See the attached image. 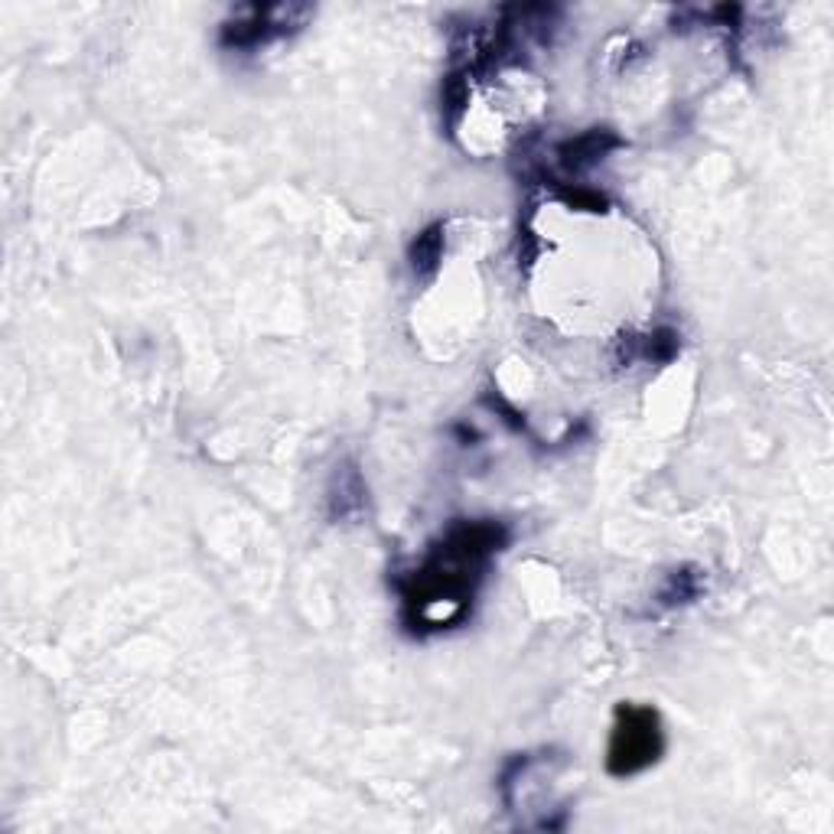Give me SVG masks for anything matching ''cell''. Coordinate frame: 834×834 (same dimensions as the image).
Here are the masks:
<instances>
[{
	"label": "cell",
	"mask_w": 834,
	"mask_h": 834,
	"mask_svg": "<svg viewBox=\"0 0 834 834\" xmlns=\"http://www.w3.org/2000/svg\"><path fill=\"white\" fill-rule=\"evenodd\" d=\"M662 746H665V736H662L659 714L652 707H639V704L616 707V724H613L610 756H606V766L613 776L642 773L662 756Z\"/></svg>",
	"instance_id": "2"
},
{
	"label": "cell",
	"mask_w": 834,
	"mask_h": 834,
	"mask_svg": "<svg viewBox=\"0 0 834 834\" xmlns=\"http://www.w3.org/2000/svg\"><path fill=\"white\" fill-rule=\"evenodd\" d=\"M310 17L313 10L303 3H248L222 23L219 43L225 50H258L271 40L297 33L300 27H307Z\"/></svg>",
	"instance_id": "3"
},
{
	"label": "cell",
	"mask_w": 834,
	"mask_h": 834,
	"mask_svg": "<svg viewBox=\"0 0 834 834\" xmlns=\"http://www.w3.org/2000/svg\"><path fill=\"white\" fill-rule=\"evenodd\" d=\"M697 593H701V577L691 574V571H675V574L665 581L659 600H662V606H682V603H691Z\"/></svg>",
	"instance_id": "7"
},
{
	"label": "cell",
	"mask_w": 834,
	"mask_h": 834,
	"mask_svg": "<svg viewBox=\"0 0 834 834\" xmlns=\"http://www.w3.org/2000/svg\"><path fill=\"white\" fill-rule=\"evenodd\" d=\"M505 532L499 522H456L428 564L414 574L408 603L418 606V620L446 626L463 616L466 596L495 551H502Z\"/></svg>",
	"instance_id": "1"
},
{
	"label": "cell",
	"mask_w": 834,
	"mask_h": 834,
	"mask_svg": "<svg viewBox=\"0 0 834 834\" xmlns=\"http://www.w3.org/2000/svg\"><path fill=\"white\" fill-rule=\"evenodd\" d=\"M443 225H431L428 232L418 235V242L411 245V268L418 278H431L438 271L443 258Z\"/></svg>",
	"instance_id": "6"
},
{
	"label": "cell",
	"mask_w": 834,
	"mask_h": 834,
	"mask_svg": "<svg viewBox=\"0 0 834 834\" xmlns=\"http://www.w3.org/2000/svg\"><path fill=\"white\" fill-rule=\"evenodd\" d=\"M620 141L610 134V131H590V134H581L567 144L557 148V157L567 170H584V167H593L596 160H603V153L610 148H616Z\"/></svg>",
	"instance_id": "4"
},
{
	"label": "cell",
	"mask_w": 834,
	"mask_h": 834,
	"mask_svg": "<svg viewBox=\"0 0 834 834\" xmlns=\"http://www.w3.org/2000/svg\"><path fill=\"white\" fill-rule=\"evenodd\" d=\"M333 495H330V515L333 519H349L365 509V486L355 466H343L333 480Z\"/></svg>",
	"instance_id": "5"
}]
</instances>
